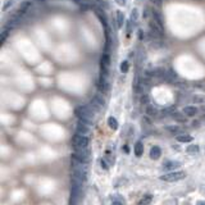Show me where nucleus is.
Here are the masks:
<instances>
[{"label": "nucleus", "mask_w": 205, "mask_h": 205, "mask_svg": "<svg viewBox=\"0 0 205 205\" xmlns=\"http://www.w3.org/2000/svg\"><path fill=\"white\" fill-rule=\"evenodd\" d=\"M82 182H78L72 180V186H71V197H69V204L71 205H77L79 197L82 194Z\"/></svg>", "instance_id": "nucleus-1"}, {"label": "nucleus", "mask_w": 205, "mask_h": 205, "mask_svg": "<svg viewBox=\"0 0 205 205\" xmlns=\"http://www.w3.org/2000/svg\"><path fill=\"white\" fill-rule=\"evenodd\" d=\"M75 113L78 117L79 121H83V122L90 123V124L94 122V114L95 113L91 110L89 106H77L75 109Z\"/></svg>", "instance_id": "nucleus-2"}, {"label": "nucleus", "mask_w": 205, "mask_h": 205, "mask_svg": "<svg viewBox=\"0 0 205 205\" xmlns=\"http://www.w3.org/2000/svg\"><path fill=\"white\" fill-rule=\"evenodd\" d=\"M72 158H73V160H76V162L87 163L91 158V153L86 148L85 149H75V153H73Z\"/></svg>", "instance_id": "nucleus-3"}, {"label": "nucleus", "mask_w": 205, "mask_h": 205, "mask_svg": "<svg viewBox=\"0 0 205 205\" xmlns=\"http://www.w3.org/2000/svg\"><path fill=\"white\" fill-rule=\"evenodd\" d=\"M72 145L75 149H85V148H87V145H89V138L83 135L77 133L72 138Z\"/></svg>", "instance_id": "nucleus-4"}, {"label": "nucleus", "mask_w": 205, "mask_h": 205, "mask_svg": "<svg viewBox=\"0 0 205 205\" xmlns=\"http://www.w3.org/2000/svg\"><path fill=\"white\" fill-rule=\"evenodd\" d=\"M186 177V173L185 172H172V173H168V174H164L160 177L162 181H165V182H177V181H181Z\"/></svg>", "instance_id": "nucleus-5"}, {"label": "nucleus", "mask_w": 205, "mask_h": 205, "mask_svg": "<svg viewBox=\"0 0 205 205\" xmlns=\"http://www.w3.org/2000/svg\"><path fill=\"white\" fill-rule=\"evenodd\" d=\"M76 130H77V133L79 135H87L90 132V123H86L83 121H78L77 126H76Z\"/></svg>", "instance_id": "nucleus-6"}, {"label": "nucleus", "mask_w": 205, "mask_h": 205, "mask_svg": "<svg viewBox=\"0 0 205 205\" xmlns=\"http://www.w3.org/2000/svg\"><path fill=\"white\" fill-rule=\"evenodd\" d=\"M182 165V163L180 162H174V160H165V162L163 163V169L165 171H174L177 169V168H180Z\"/></svg>", "instance_id": "nucleus-7"}, {"label": "nucleus", "mask_w": 205, "mask_h": 205, "mask_svg": "<svg viewBox=\"0 0 205 205\" xmlns=\"http://www.w3.org/2000/svg\"><path fill=\"white\" fill-rule=\"evenodd\" d=\"M162 155V149L159 148V146H153L151 150H150V158L153 160H158Z\"/></svg>", "instance_id": "nucleus-8"}, {"label": "nucleus", "mask_w": 205, "mask_h": 205, "mask_svg": "<svg viewBox=\"0 0 205 205\" xmlns=\"http://www.w3.org/2000/svg\"><path fill=\"white\" fill-rule=\"evenodd\" d=\"M95 14L99 17V19L101 21V23L104 25V27L106 28V26H108V22H106V17H105V13H104V10L102 9H100V8H95Z\"/></svg>", "instance_id": "nucleus-9"}, {"label": "nucleus", "mask_w": 205, "mask_h": 205, "mask_svg": "<svg viewBox=\"0 0 205 205\" xmlns=\"http://www.w3.org/2000/svg\"><path fill=\"white\" fill-rule=\"evenodd\" d=\"M98 87H99V90H100L101 92H106V91L109 90V85H108V82H106V78L100 77L99 82H98Z\"/></svg>", "instance_id": "nucleus-10"}, {"label": "nucleus", "mask_w": 205, "mask_h": 205, "mask_svg": "<svg viewBox=\"0 0 205 205\" xmlns=\"http://www.w3.org/2000/svg\"><path fill=\"white\" fill-rule=\"evenodd\" d=\"M30 6H31V2H23V3H22V5L19 6V9L17 10V14H18L19 17H22L28 9H30Z\"/></svg>", "instance_id": "nucleus-11"}, {"label": "nucleus", "mask_w": 205, "mask_h": 205, "mask_svg": "<svg viewBox=\"0 0 205 205\" xmlns=\"http://www.w3.org/2000/svg\"><path fill=\"white\" fill-rule=\"evenodd\" d=\"M151 16H153V21L155 22L157 25H159L160 27H163V19H162V16L157 12V10H153L151 12Z\"/></svg>", "instance_id": "nucleus-12"}, {"label": "nucleus", "mask_w": 205, "mask_h": 205, "mask_svg": "<svg viewBox=\"0 0 205 205\" xmlns=\"http://www.w3.org/2000/svg\"><path fill=\"white\" fill-rule=\"evenodd\" d=\"M184 113H185L187 117H194V115L197 113V109H196L195 106L188 105V106H185V108H184Z\"/></svg>", "instance_id": "nucleus-13"}, {"label": "nucleus", "mask_w": 205, "mask_h": 205, "mask_svg": "<svg viewBox=\"0 0 205 205\" xmlns=\"http://www.w3.org/2000/svg\"><path fill=\"white\" fill-rule=\"evenodd\" d=\"M142 153H144V145H142L141 141H137L135 144V155L136 157H141Z\"/></svg>", "instance_id": "nucleus-14"}, {"label": "nucleus", "mask_w": 205, "mask_h": 205, "mask_svg": "<svg viewBox=\"0 0 205 205\" xmlns=\"http://www.w3.org/2000/svg\"><path fill=\"white\" fill-rule=\"evenodd\" d=\"M176 140H177L178 142H191L194 140V137L190 136V135H180V136L176 137Z\"/></svg>", "instance_id": "nucleus-15"}, {"label": "nucleus", "mask_w": 205, "mask_h": 205, "mask_svg": "<svg viewBox=\"0 0 205 205\" xmlns=\"http://www.w3.org/2000/svg\"><path fill=\"white\" fill-rule=\"evenodd\" d=\"M95 102H96V104L100 106V108H104L105 106V100H104V98L101 96L100 94H98V95H95L94 96V99H92Z\"/></svg>", "instance_id": "nucleus-16"}, {"label": "nucleus", "mask_w": 205, "mask_h": 205, "mask_svg": "<svg viewBox=\"0 0 205 205\" xmlns=\"http://www.w3.org/2000/svg\"><path fill=\"white\" fill-rule=\"evenodd\" d=\"M123 25H124V16L121 10H118L117 12V27L121 28Z\"/></svg>", "instance_id": "nucleus-17"}, {"label": "nucleus", "mask_w": 205, "mask_h": 205, "mask_svg": "<svg viewBox=\"0 0 205 205\" xmlns=\"http://www.w3.org/2000/svg\"><path fill=\"white\" fill-rule=\"evenodd\" d=\"M151 201H153V196L150 194H146L145 196H142V199L140 200L138 204H140V205H149Z\"/></svg>", "instance_id": "nucleus-18"}, {"label": "nucleus", "mask_w": 205, "mask_h": 205, "mask_svg": "<svg viewBox=\"0 0 205 205\" xmlns=\"http://www.w3.org/2000/svg\"><path fill=\"white\" fill-rule=\"evenodd\" d=\"M108 126L110 127L112 130H114V131L118 128V122H117V119L114 118V117H109V118H108Z\"/></svg>", "instance_id": "nucleus-19"}, {"label": "nucleus", "mask_w": 205, "mask_h": 205, "mask_svg": "<svg viewBox=\"0 0 205 205\" xmlns=\"http://www.w3.org/2000/svg\"><path fill=\"white\" fill-rule=\"evenodd\" d=\"M172 117H173V119H176L177 122H186V117L184 115V113L174 112V113H172Z\"/></svg>", "instance_id": "nucleus-20"}, {"label": "nucleus", "mask_w": 205, "mask_h": 205, "mask_svg": "<svg viewBox=\"0 0 205 205\" xmlns=\"http://www.w3.org/2000/svg\"><path fill=\"white\" fill-rule=\"evenodd\" d=\"M146 114L150 115V117L157 115L158 114V109L155 106H153V105H148V108H146Z\"/></svg>", "instance_id": "nucleus-21"}, {"label": "nucleus", "mask_w": 205, "mask_h": 205, "mask_svg": "<svg viewBox=\"0 0 205 205\" xmlns=\"http://www.w3.org/2000/svg\"><path fill=\"white\" fill-rule=\"evenodd\" d=\"M188 154H191V155H194V154H197L199 153V146L197 145H191V146H188V148L186 149Z\"/></svg>", "instance_id": "nucleus-22"}, {"label": "nucleus", "mask_w": 205, "mask_h": 205, "mask_svg": "<svg viewBox=\"0 0 205 205\" xmlns=\"http://www.w3.org/2000/svg\"><path fill=\"white\" fill-rule=\"evenodd\" d=\"M119 69H121V72L122 73H127L128 72V62H122L121 63V65H119Z\"/></svg>", "instance_id": "nucleus-23"}, {"label": "nucleus", "mask_w": 205, "mask_h": 205, "mask_svg": "<svg viewBox=\"0 0 205 205\" xmlns=\"http://www.w3.org/2000/svg\"><path fill=\"white\" fill-rule=\"evenodd\" d=\"M137 18H138V10L135 8V9H132V13H131V17H130V19H131V21H132L133 23H135V22L137 21Z\"/></svg>", "instance_id": "nucleus-24"}, {"label": "nucleus", "mask_w": 205, "mask_h": 205, "mask_svg": "<svg viewBox=\"0 0 205 205\" xmlns=\"http://www.w3.org/2000/svg\"><path fill=\"white\" fill-rule=\"evenodd\" d=\"M132 28H133V22L130 19V21L127 22V33H128V35L131 33V31H132Z\"/></svg>", "instance_id": "nucleus-25"}, {"label": "nucleus", "mask_w": 205, "mask_h": 205, "mask_svg": "<svg viewBox=\"0 0 205 205\" xmlns=\"http://www.w3.org/2000/svg\"><path fill=\"white\" fill-rule=\"evenodd\" d=\"M14 2H16V0H8V2H6V3L4 4V6H3V10H6V9L9 8V6H12Z\"/></svg>", "instance_id": "nucleus-26"}, {"label": "nucleus", "mask_w": 205, "mask_h": 205, "mask_svg": "<svg viewBox=\"0 0 205 205\" xmlns=\"http://www.w3.org/2000/svg\"><path fill=\"white\" fill-rule=\"evenodd\" d=\"M192 101L194 102H203L204 101V96H197V95H194Z\"/></svg>", "instance_id": "nucleus-27"}, {"label": "nucleus", "mask_w": 205, "mask_h": 205, "mask_svg": "<svg viewBox=\"0 0 205 205\" xmlns=\"http://www.w3.org/2000/svg\"><path fill=\"white\" fill-rule=\"evenodd\" d=\"M150 2L154 5H157V6H160V4H162V0H150Z\"/></svg>", "instance_id": "nucleus-28"}, {"label": "nucleus", "mask_w": 205, "mask_h": 205, "mask_svg": "<svg viewBox=\"0 0 205 205\" xmlns=\"http://www.w3.org/2000/svg\"><path fill=\"white\" fill-rule=\"evenodd\" d=\"M115 2H117V4H118V5H126V2H127V0H115Z\"/></svg>", "instance_id": "nucleus-29"}, {"label": "nucleus", "mask_w": 205, "mask_h": 205, "mask_svg": "<svg viewBox=\"0 0 205 205\" xmlns=\"http://www.w3.org/2000/svg\"><path fill=\"white\" fill-rule=\"evenodd\" d=\"M167 130H169L171 132H176V131H178L180 128L178 127H167Z\"/></svg>", "instance_id": "nucleus-30"}, {"label": "nucleus", "mask_w": 205, "mask_h": 205, "mask_svg": "<svg viewBox=\"0 0 205 205\" xmlns=\"http://www.w3.org/2000/svg\"><path fill=\"white\" fill-rule=\"evenodd\" d=\"M138 39H140V40H142L144 39V32L140 30V31H138Z\"/></svg>", "instance_id": "nucleus-31"}, {"label": "nucleus", "mask_w": 205, "mask_h": 205, "mask_svg": "<svg viewBox=\"0 0 205 205\" xmlns=\"http://www.w3.org/2000/svg\"><path fill=\"white\" fill-rule=\"evenodd\" d=\"M100 163H101V165H102V167H104V168H105V169H108V165L105 164V162H104V159H101V162H100Z\"/></svg>", "instance_id": "nucleus-32"}, {"label": "nucleus", "mask_w": 205, "mask_h": 205, "mask_svg": "<svg viewBox=\"0 0 205 205\" xmlns=\"http://www.w3.org/2000/svg\"><path fill=\"white\" fill-rule=\"evenodd\" d=\"M112 205H123V204H122L121 201H113V203H112Z\"/></svg>", "instance_id": "nucleus-33"}, {"label": "nucleus", "mask_w": 205, "mask_h": 205, "mask_svg": "<svg viewBox=\"0 0 205 205\" xmlns=\"http://www.w3.org/2000/svg\"><path fill=\"white\" fill-rule=\"evenodd\" d=\"M200 190H201V194H204V195H205V186H201V188H200Z\"/></svg>", "instance_id": "nucleus-34"}, {"label": "nucleus", "mask_w": 205, "mask_h": 205, "mask_svg": "<svg viewBox=\"0 0 205 205\" xmlns=\"http://www.w3.org/2000/svg\"><path fill=\"white\" fill-rule=\"evenodd\" d=\"M196 205H205V201H197Z\"/></svg>", "instance_id": "nucleus-35"}, {"label": "nucleus", "mask_w": 205, "mask_h": 205, "mask_svg": "<svg viewBox=\"0 0 205 205\" xmlns=\"http://www.w3.org/2000/svg\"><path fill=\"white\" fill-rule=\"evenodd\" d=\"M204 112H205V106H204Z\"/></svg>", "instance_id": "nucleus-36"}]
</instances>
